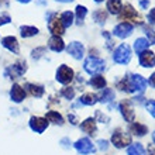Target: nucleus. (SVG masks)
I'll use <instances>...</instances> for the list:
<instances>
[{"instance_id":"49530a36","label":"nucleus","mask_w":155,"mask_h":155,"mask_svg":"<svg viewBox=\"0 0 155 155\" xmlns=\"http://www.w3.org/2000/svg\"><path fill=\"white\" fill-rule=\"evenodd\" d=\"M152 141L155 143V131H154V134H152Z\"/></svg>"},{"instance_id":"72a5a7b5","label":"nucleus","mask_w":155,"mask_h":155,"mask_svg":"<svg viewBox=\"0 0 155 155\" xmlns=\"http://www.w3.org/2000/svg\"><path fill=\"white\" fill-rule=\"evenodd\" d=\"M45 51H47V48L45 47H40V48H35L31 52V57L34 58V59H40L41 57H42V54H45Z\"/></svg>"},{"instance_id":"f3484780","label":"nucleus","mask_w":155,"mask_h":155,"mask_svg":"<svg viewBox=\"0 0 155 155\" xmlns=\"http://www.w3.org/2000/svg\"><path fill=\"white\" fill-rule=\"evenodd\" d=\"M10 97L14 103H21L25 99V89L23 86L14 83L12 86V90H10Z\"/></svg>"},{"instance_id":"c03bdc74","label":"nucleus","mask_w":155,"mask_h":155,"mask_svg":"<svg viewBox=\"0 0 155 155\" xmlns=\"http://www.w3.org/2000/svg\"><path fill=\"white\" fill-rule=\"evenodd\" d=\"M17 2H20V3H24V4H27V3H30L31 0H17Z\"/></svg>"},{"instance_id":"5701e85b","label":"nucleus","mask_w":155,"mask_h":155,"mask_svg":"<svg viewBox=\"0 0 155 155\" xmlns=\"http://www.w3.org/2000/svg\"><path fill=\"white\" fill-rule=\"evenodd\" d=\"M97 99L100 103H110L111 100H114V90L104 87V89H102V93L97 96Z\"/></svg>"},{"instance_id":"f03ea898","label":"nucleus","mask_w":155,"mask_h":155,"mask_svg":"<svg viewBox=\"0 0 155 155\" xmlns=\"http://www.w3.org/2000/svg\"><path fill=\"white\" fill-rule=\"evenodd\" d=\"M127 78H128L130 93H144V90L147 89V85H148L145 78L138 74H130Z\"/></svg>"},{"instance_id":"de8ad7c7","label":"nucleus","mask_w":155,"mask_h":155,"mask_svg":"<svg viewBox=\"0 0 155 155\" xmlns=\"http://www.w3.org/2000/svg\"><path fill=\"white\" fill-rule=\"evenodd\" d=\"M94 2H96V3H100V2H103V0H94Z\"/></svg>"},{"instance_id":"4be33fe9","label":"nucleus","mask_w":155,"mask_h":155,"mask_svg":"<svg viewBox=\"0 0 155 155\" xmlns=\"http://www.w3.org/2000/svg\"><path fill=\"white\" fill-rule=\"evenodd\" d=\"M99 102V99H97V96L94 93H83L79 97V103L81 104H83V106H93V104H96V103Z\"/></svg>"},{"instance_id":"ddd939ff","label":"nucleus","mask_w":155,"mask_h":155,"mask_svg":"<svg viewBox=\"0 0 155 155\" xmlns=\"http://www.w3.org/2000/svg\"><path fill=\"white\" fill-rule=\"evenodd\" d=\"M138 61H140V65L143 68H154L155 66V54L152 51H143L141 54H138Z\"/></svg>"},{"instance_id":"39448f33","label":"nucleus","mask_w":155,"mask_h":155,"mask_svg":"<svg viewBox=\"0 0 155 155\" xmlns=\"http://www.w3.org/2000/svg\"><path fill=\"white\" fill-rule=\"evenodd\" d=\"M120 18H121L123 21H127V23L133 21L134 24H143V17H141V14H138L137 10H135L131 4L123 6L121 12H120Z\"/></svg>"},{"instance_id":"9d476101","label":"nucleus","mask_w":155,"mask_h":155,"mask_svg":"<svg viewBox=\"0 0 155 155\" xmlns=\"http://www.w3.org/2000/svg\"><path fill=\"white\" fill-rule=\"evenodd\" d=\"M118 109H120V113H121L123 118L126 120L127 123H133L135 118V111H134V107H133V103H131V100H123L121 103H120V106H118Z\"/></svg>"},{"instance_id":"4c0bfd02","label":"nucleus","mask_w":155,"mask_h":155,"mask_svg":"<svg viewBox=\"0 0 155 155\" xmlns=\"http://www.w3.org/2000/svg\"><path fill=\"white\" fill-rule=\"evenodd\" d=\"M96 118H99V120H100V121H104V123H109V120H110V118L107 117V116H104V114H102V111L100 110H97L96 111Z\"/></svg>"},{"instance_id":"e433bc0d","label":"nucleus","mask_w":155,"mask_h":155,"mask_svg":"<svg viewBox=\"0 0 155 155\" xmlns=\"http://www.w3.org/2000/svg\"><path fill=\"white\" fill-rule=\"evenodd\" d=\"M97 145H99V150H102V151H106L107 148H109V143H107L106 140H99Z\"/></svg>"},{"instance_id":"20e7f679","label":"nucleus","mask_w":155,"mask_h":155,"mask_svg":"<svg viewBox=\"0 0 155 155\" xmlns=\"http://www.w3.org/2000/svg\"><path fill=\"white\" fill-rule=\"evenodd\" d=\"M47 21H48V30L52 33V35H64L65 33V27L62 24L61 18L57 13H48L47 14Z\"/></svg>"},{"instance_id":"a19ab883","label":"nucleus","mask_w":155,"mask_h":155,"mask_svg":"<svg viewBox=\"0 0 155 155\" xmlns=\"http://www.w3.org/2000/svg\"><path fill=\"white\" fill-rule=\"evenodd\" d=\"M140 6L143 8H147L148 6H150V2H148V0H143V2H140Z\"/></svg>"},{"instance_id":"2eb2a0df","label":"nucleus","mask_w":155,"mask_h":155,"mask_svg":"<svg viewBox=\"0 0 155 155\" xmlns=\"http://www.w3.org/2000/svg\"><path fill=\"white\" fill-rule=\"evenodd\" d=\"M81 130L83 131V133H86L87 135L94 137L96 133H97V123H96V118L89 117V118H86L85 121H82L81 123Z\"/></svg>"},{"instance_id":"6e6552de","label":"nucleus","mask_w":155,"mask_h":155,"mask_svg":"<svg viewBox=\"0 0 155 155\" xmlns=\"http://www.w3.org/2000/svg\"><path fill=\"white\" fill-rule=\"evenodd\" d=\"M75 150H76L79 154L82 155H89V154H93L96 151V147H94V144L90 141L89 138H81L78 140L76 143L74 144Z\"/></svg>"},{"instance_id":"58836bf2","label":"nucleus","mask_w":155,"mask_h":155,"mask_svg":"<svg viewBox=\"0 0 155 155\" xmlns=\"http://www.w3.org/2000/svg\"><path fill=\"white\" fill-rule=\"evenodd\" d=\"M148 23H150V24H155V7L152 8L151 12H150V14H148Z\"/></svg>"},{"instance_id":"f704fd0d","label":"nucleus","mask_w":155,"mask_h":155,"mask_svg":"<svg viewBox=\"0 0 155 155\" xmlns=\"http://www.w3.org/2000/svg\"><path fill=\"white\" fill-rule=\"evenodd\" d=\"M144 30H145V34L148 37V42L150 44H155V31L152 28H148V27H144Z\"/></svg>"},{"instance_id":"a878e982","label":"nucleus","mask_w":155,"mask_h":155,"mask_svg":"<svg viewBox=\"0 0 155 155\" xmlns=\"http://www.w3.org/2000/svg\"><path fill=\"white\" fill-rule=\"evenodd\" d=\"M127 154L128 155H147V152H145V148L143 147V144L134 143V144H130V145H128Z\"/></svg>"},{"instance_id":"a18cd8bd","label":"nucleus","mask_w":155,"mask_h":155,"mask_svg":"<svg viewBox=\"0 0 155 155\" xmlns=\"http://www.w3.org/2000/svg\"><path fill=\"white\" fill-rule=\"evenodd\" d=\"M0 4H7V0H0Z\"/></svg>"},{"instance_id":"aec40b11","label":"nucleus","mask_w":155,"mask_h":155,"mask_svg":"<svg viewBox=\"0 0 155 155\" xmlns=\"http://www.w3.org/2000/svg\"><path fill=\"white\" fill-rule=\"evenodd\" d=\"M25 90H28V93L34 97H42V94H44V87L41 85H35V83H25L24 86Z\"/></svg>"},{"instance_id":"9b49d317","label":"nucleus","mask_w":155,"mask_h":155,"mask_svg":"<svg viewBox=\"0 0 155 155\" xmlns=\"http://www.w3.org/2000/svg\"><path fill=\"white\" fill-rule=\"evenodd\" d=\"M47 127H48V121H47V118L37 117V116H34V117L30 118V128H31L34 133H37V134H42V133L47 130Z\"/></svg>"},{"instance_id":"b1692460","label":"nucleus","mask_w":155,"mask_h":155,"mask_svg":"<svg viewBox=\"0 0 155 155\" xmlns=\"http://www.w3.org/2000/svg\"><path fill=\"white\" fill-rule=\"evenodd\" d=\"M38 34V28L34 25H21L20 27V35L23 38H30Z\"/></svg>"},{"instance_id":"2f4dec72","label":"nucleus","mask_w":155,"mask_h":155,"mask_svg":"<svg viewBox=\"0 0 155 155\" xmlns=\"http://www.w3.org/2000/svg\"><path fill=\"white\" fill-rule=\"evenodd\" d=\"M61 94L66 99V100H72V99L75 97V89H74V87L66 86V87H64V89L61 90Z\"/></svg>"},{"instance_id":"bb28decb","label":"nucleus","mask_w":155,"mask_h":155,"mask_svg":"<svg viewBox=\"0 0 155 155\" xmlns=\"http://www.w3.org/2000/svg\"><path fill=\"white\" fill-rule=\"evenodd\" d=\"M123 8L121 0H107V10L111 14H120Z\"/></svg>"},{"instance_id":"1a4fd4ad","label":"nucleus","mask_w":155,"mask_h":155,"mask_svg":"<svg viewBox=\"0 0 155 155\" xmlns=\"http://www.w3.org/2000/svg\"><path fill=\"white\" fill-rule=\"evenodd\" d=\"M133 31H134V25L131 24V23L123 21V23H120V24H117L114 27V30H113V35H116L117 38L124 40V38L130 37L131 34H133Z\"/></svg>"},{"instance_id":"dca6fc26","label":"nucleus","mask_w":155,"mask_h":155,"mask_svg":"<svg viewBox=\"0 0 155 155\" xmlns=\"http://www.w3.org/2000/svg\"><path fill=\"white\" fill-rule=\"evenodd\" d=\"M2 45H3L6 49H8L10 52H13V54H18V52H20L18 41H17L16 37H13V35H7V37L2 38Z\"/></svg>"},{"instance_id":"7ed1b4c3","label":"nucleus","mask_w":155,"mask_h":155,"mask_svg":"<svg viewBox=\"0 0 155 155\" xmlns=\"http://www.w3.org/2000/svg\"><path fill=\"white\" fill-rule=\"evenodd\" d=\"M113 61L118 65H127L131 61V48L127 44H120L113 52Z\"/></svg>"},{"instance_id":"412c9836","label":"nucleus","mask_w":155,"mask_h":155,"mask_svg":"<svg viewBox=\"0 0 155 155\" xmlns=\"http://www.w3.org/2000/svg\"><path fill=\"white\" fill-rule=\"evenodd\" d=\"M106 79L102 76V75H93V76L90 78V81H89V85L93 87V89H99V90H102L106 87Z\"/></svg>"},{"instance_id":"c756f323","label":"nucleus","mask_w":155,"mask_h":155,"mask_svg":"<svg viewBox=\"0 0 155 155\" xmlns=\"http://www.w3.org/2000/svg\"><path fill=\"white\" fill-rule=\"evenodd\" d=\"M75 16H76V21L78 24H82L85 21V17L87 16V8L85 6H76V12H75Z\"/></svg>"},{"instance_id":"c9c22d12","label":"nucleus","mask_w":155,"mask_h":155,"mask_svg":"<svg viewBox=\"0 0 155 155\" xmlns=\"http://www.w3.org/2000/svg\"><path fill=\"white\" fill-rule=\"evenodd\" d=\"M10 21H12V17L8 16L7 13H2V14H0V25L8 24Z\"/></svg>"},{"instance_id":"c85d7f7f","label":"nucleus","mask_w":155,"mask_h":155,"mask_svg":"<svg viewBox=\"0 0 155 155\" xmlns=\"http://www.w3.org/2000/svg\"><path fill=\"white\" fill-rule=\"evenodd\" d=\"M74 17H75V14L72 12H64V13H61L59 18H61L64 27L66 28V27H71V25L74 24Z\"/></svg>"},{"instance_id":"cd10ccee","label":"nucleus","mask_w":155,"mask_h":155,"mask_svg":"<svg viewBox=\"0 0 155 155\" xmlns=\"http://www.w3.org/2000/svg\"><path fill=\"white\" fill-rule=\"evenodd\" d=\"M150 42H148V40L147 38H137V40L134 41V45H133V47H134V51L137 54H141L143 52V51H145V49H148V47H150Z\"/></svg>"},{"instance_id":"a211bd4d","label":"nucleus","mask_w":155,"mask_h":155,"mask_svg":"<svg viewBox=\"0 0 155 155\" xmlns=\"http://www.w3.org/2000/svg\"><path fill=\"white\" fill-rule=\"evenodd\" d=\"M48 47L54 52H61V51L65 49V42L59 35H52L48 41Z\"/></svg>"},{"instance_id":"7c9ffc66","label":"nucleus","mask_w":155,"mask_h":155,"mask_svg":"<svg viewBox=\"0 0 155 155\" xmlns=\"http://www.w3.org/2000/svg\"><path fill=\"white\" fill-rule=\"evenodd\" d=\"M93 20L97 23V24H103V23H106L107 20V13L104 12V10H96V12L93 13Z\"/></svg>"},{"instance_id":"423d86ee","label":"nucleus","mask_w":155,"mask_h":155,"mask_svg":"<svg viewBox=\"0 0 155 155\" xmlns=\"http://www.w3.org/2000/svg\"><path fill=\"white\" fill-rule=\"evenodd\" d=\"M111 144L116 148H126L131 144V135L126 131H123L121 128H117L111 134Z\"/></svg>"},{"instance_id":"0eeeda50","label":"nucleus","mask_w":155,"mask_h":155,"mask_svg":"<svg viewBox=\"0 0 155 155\" xmlns=\"http://www.w3.org/2000/svg\"><path fill=\"white\" fill-rule=\"evenodd\" d=\"M74 76H75V72L72 68H69L68 65H61L58 68L57 74H55V79L57 82H59L61 85H68L71 82L74 81Z\"/></svg>"},{"instance_id":"ea45409f","label":"nucleus","mask_w":155,"mask_h":155,"mask_svg":"<svg viewBox=\"0 0 155 155\" xmlns=\"http://www.w3.org/2000/svg\"><path fill=\"white\" fill-rule=\"evenodd\" d=\"M148 85L151 86V87H155V72L150 76V79H148Z\"/></svg>"},{"instance_id":"4468645a","label":"nucleus","mask_w":155,"mask_h":155,"mask_svg":"<svg viewBox=\"0 0 155 155\" xmlns=\"http://www.w3.org/2000/svg\"><path fill=\"white\" fill-rule=\"evenodd\" d=\"M25 71H27V64H25V61H18L6 71V76L18 78V76H21V75L24 74Z\"/></svg>"},{"instance_id":"393cba45","label":"nucleus","mask_w":155,"mask_h":155,"mask_svg":"<svg viewBox=\"0 0 155 155\" xmlns=\"http://www.w3.org/2000/svg\"><path fill=\"white\" fill-rule=\"evenodd\" d=\"M45 118H47V121L48 123H52V124H58V126H62L64 124V118L62 116L58 113V111H48L47 114H45Z\"/></svg>"},{"instance_id":"6ab92c4d","label":"nucleus","mask_w":155,"mask_h":155,"mask_svg":"<svg viewBox=\"0 0 155 155\" xmlns=\"http://www.w3.org/2000/svg\"><path fill=\"white\" fill-rule=\"evenodd\" d=\"M130 133L134 135H138V137H144L148 133V127L145 124H143V123L133 121L130 126Z\"/></svg>"},{"instance_id":"79ce46f5","label":"nucleus","mask_w":155,"mask_h":155,"mask_svg":"<svg viewBox=\"0 0 155 155\" xmlns=\"http://www.w3.org/2000/svg\"><path fill=\"white\" fill-rule=\"evenodd\" d=\"M69 120L72 121V124H78V123H76V117H75V116L71 114V116H69Z\"/></svg>"},{"instance_id":"f257e3e1","label":"nucleus","mask_w":155,"mask_h":155,"mask_svg":"<svg viewBox=\"0 0 155 155\" xmlns=\"http://www.w3.org/2000/svg\"><path fill=\"white\" fill-rule=\"evenodd\" d=\"M106 68V62L97 57H87L83 64V69L89 75H97Z\"/></svg>"},{"instance_id":"f8f14e48","label":"nucleus","mask_w":155,"mask_h":155,"mask_svg":"<svg viewBox=\"0 0 155 155\" xmlns=\"http://www.w3.org/2000/svg\"><path fill=\"white\" fill-rule=\"evenodd\" d=\"M66 51L72 58L75 59H82L83 55H85V47L82 42H78V41H72L68 47H66Z\"/></svg>"},{"instance_id":"37998d69","label":"nucleus","mask_w":155,"mask_h":155,"mask_svg":"<svg viewBox=\"0 0 155 155\" xmlns=\"http://www.w3.org/2000/svg\"><path fill=\"white\" fill-rule=\"evenodd\" d=\"M59 3H71V2H74V0H57Z\"/></svg>"},{"instance_id":"473e14b6","label":"nucleus","mask_w":155,"mask_h":155,"mask_svg":"<svg viewBox=\"0 0 155 155\" xmlns=\"http://www.w3.org/2000/svg\"><path fill=\"white\" fill-rule=\"evenodd\" d=\"M145 109H147L148 113L155 118V100H147V103H145Z\"/></svg>"}]
</instances>
